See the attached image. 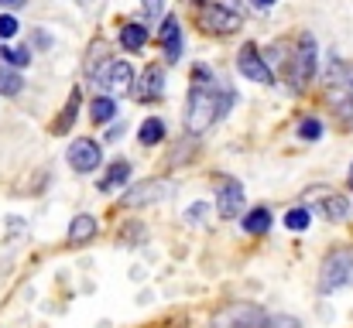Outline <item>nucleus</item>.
Wrapping results in <instances>:
<instances>
[{
	"mask_svg": "<svg viewBox=\"0 0 353 328\" xmlns=\"http://www.w3.org/2000/svg\"><path fill=\"white\" fill-rule=\"evenodd\" d=\"M192 79H196V86H192V96H189L185 127H189V133H203L216 116L227 113V100H223V93H216V86L210 83V72H206V69H196Z\"/></svg>",
	"mask_w": 353,
	"mask_h": 328,
	"instance_id": "1",
	"label": "nucleus"
},
{
	"mask_svg": "<svg viewBox=\"0 0 353 328\" xmlns=\"http://www.w3.org/2000/svg\"><path fill=\"white\" fill-rule=\"evenodd\" d=\"M347 284H353V253L350 250H336V253L326 256V263L319 270V287L326 294H333V291H340Z\"/></svg>",
	"mask_w": 353,
	"mask_h": 328,
	"instance_id": "2",
	"label": "nucleus"
},
{
	"mask_svg": "<svg viewBox=\"0 0 353 328\" xmlns=\"http://www.w3.org/2000/svg\"><path fill=\"white\" fill-rule=\"evenodd\" d=\"M97 86L100 89H107V93H120V89H127L130 83H134V72H130V65L127 62H117V58H110V62H103L100 69H97Z\"/></svg>",
	"mask_w": 353,
	"mask_h": 328,
	"instance_id": "3",
	"label": "nucleus"
},
{
	"mask_svg": "<svg viewBox=\"0 0 353 328\" xmlns=\"http://www.w3.org/2000/svg\"><path fill=\"white\" fill-rule=\"evenodd\" d=\"M165 192H168V185H165L161 178H151V182H141L137 188H130L120 202H123L127 209H141V206H151V202L165 199Z\"/></svg>",
	"mask_w": 353,
	"mask_h": 328,
	"instance_id": "4",
	"label": "nucleus"
},
{
	"mask_svg": "<svg viewBox=\"0 0 353 328\" xmlns=\"http://www.w3.org/2000/svg\"><path fill=\"white\" fill-rule=\"evenodd\" d=\"M236 65H240V72H243L247 79H254V83H271V69L264 65V58L257 55L254 45H243V48H240Z\"/></svg>",
	"mask_w": 353,
	"mask_h": 328,
	"instance_id": "5",
	"label": "nucleus"
},
{
	"mask_svg": "<svg viewBox=\"0 0 353 328\" xmlns=\"http://www.w3.org/2000/svg\"><path fill=\"white\" fill-rule=\"evenodd\" d=\"M69 164L76 168V171H97L100 168V144H93V140H76L72 147H69Z\"/></svg>",
	"mask_w": 353,
	"mask_h": 328,
	"instance_id": "6",
	"label": "nucleus"
},
{
	"mask_svg": "<svg viewBox=\"0 0 353 328\" xmlns=\"http://www.w3.org/2000/svg\"><path fill=\"white\" fill-rule=\"evenodd\" d=\"M161 93H165V72H161L158 65L144 69L141 83L134 86V100H141V103H151V100H158Z\"/></svg>",
	"mask_w": 353,
	"mask_h": 328,
	"instance_id": "7",
	"label": "nucleus"
},
{
	"mask_svg": "<svg viewBox=\"0 0 353 328\" xmlns=\"http://www.w3.org/2000/svg\"><path fill=\"white\" fill-rule=\"evenodd\" d=\"M216 209H220L223 219H236L243 212V188L236 185L234 178L223 182V188H220V195H216Z\"/></svg>",
	"mask_w": 353,
	"mask_h": 328,
	"instance_id": "8",
	"label": "nucleus"
},
{
	"mask_svg": "<svg viewBox=\"0 0 353 328\" xmlns=\"http://www.w3.org/2000/svg\"><path fill=\"white\" fill-rule=\"evenodd\" d=\"M312 69H316V45H312V38H302V45H299V52H295L292 86H302V83L312 76Z\"/></svg>",
	"mask_w": 353,
	"mask_h": 328,
	"instance_id": "9",
	"label": "nucleus"
},
{
	"mask_svg": "<svg viewBox=\"0 0 353 328\" xmlns=\"http://www.w3.org/2000/svg\"><path fill=\"white\" fill-rule=\"evenodd\" d=\"M264 322H268V315L257 311V308H250V305L230 308V311L220 318V325H236V328H264Z\"/></svg>",
	"mask_w": 353,
	"mask_h": 328,
	"instance_id": "10",
	"label": "nucleus"
},
{
	"mask_svg": "<svg viewBox=\"0 0 353 328\" xmlns=\"http://www.w3.org/2000/svg\"><path fill=\"white\" fill-rule=\"evenodd\" d=\"M206 28L216 31V34H230V31L240 28V14H236V10H227V3L210 7V10H206Z\"/></svg>",
	"mask_w": 353,
	"mask_h": 328,
	"instance_id": "11",
	"label": "nucleus"
},
{
	"mask_svg": "<svg viewBox=\"0 0 353 328\" xmlns=\"http://www.w3.org/2000/svg\"><path fill=\"white\" fill-rule=\"evenodd\" d=\"M93 236H97V219L93 216H86V212H83V216H76L72 222H69V243H72V246L90 243Z\"/></svg>",
	"mask_w": 353,
	"mask_h": 328,
	"instance_id": "12",
	"label": "nucleus"
},
{
	"mask_svg": "<svg viewBox=\"0 0 353 328\" xmlns=\"http://www.w3.org/2000/svg\"><path fill=\"white\" fill-rule=\"evenodd\" d=\"M161 41H165V58L168 62H179V52H182V38H179V21L175 17H168L165 21V28H161Z\"/></svg>",
	"mask_w": 353,
	"mask_h": 328,
	"instance_id": "13",
	"label": "nucleus"
},
{
	"mask_svg": "<svg viewBox=\"0 0 353 328\" xmlns=\"http://www.w3.org/2000/svg\"><path fill=\"white\" fill-rule=\"evenodd\" d=\"M120 41H123L127 52H141L144 41H148V28H141V24H127V28L120 31Z\"/></svg>",
	"mask_w": 353,
	"mask_h": 328,
	"instance_id": "14",
	"label": "nucleus"
},
{
	"mask_svg": "<svg viewBox=\"0 0 353 328\" xmlns=\"http://www.w3.org/2000/svg\"><path fill=\"white\" fill-rule=\"evenodd\" d=\"M323 216L333 219V222H343L350 216V202L343 195H330V199H323Z\"/></svg>",
	"mask_w": 353,
	"mask_h": 328,
	"instance_id": "15",
	"label": "nucleus"
},
{
	"mask_svg": "<svg viewBox=\"0 0 353 328\" xmlns=\"http://www.w3.org/2000/svg\"><path fill=\"white\" fill-rule=\"evenodd\" d=\"M127 178H130V164H127V161H117V164L107 171V178L100 182V192H114V188H117V185H123Z\"/></svg>",
	"mask_w": 353,
	"mask_h": 328,
	"instance_id": "16",
	"label": "nucleus"
},
{
	"mask_svg": "<svg viewBox=\"0 0 353 328\" xmlns=\"http://www.w3.org/2000/svg\"><path fill=\"white\" fill-rule=\"evenodd\" d=\"M243 229L247 232H268L271 229V212L268 209H250L247 219H243Z\"/></svg>",
	"mask_w": 353,
	"mask_h": 328,
	"instance_id": "17",
	"label": "nucleus"
},
{
	"mask_svg": "<svg viewBox=\"0 0 353 328\" xmlns=\"http://www.w3.org/2000/svg\"><path fill=\"white\" fill-rule=\"evenodd\" d=\"M114 113H117V103H114L110 96H100V100H93V103H90V116H93L97 123L114 120Z\"/></svg>",
	"mask_w": 353,
	"mask_h": 328,
	"instance_id": "18",
	"label": "nucleus"
},
{
	"mask_svg": "<svg viewBox=\"0 0 353 328\" xmlns=\"http://www.w3.org/2000/svg\"><path fill=\"white\" fill-rule=\"evenodd\" d=\"M161 137H165V123L158 116H151V120L141 123V144H158Z\"/></svg>",
	"mask_w": 353,
	"mask_h": 328,
	"instance_id": "19",
	"label": "nucleus"
},
{
	"mask_svg": "<svg viewBox=\"0 0 353 328\" xmlns=\"http://www.w3.org/2000/svg\"><path fill=\"white\" fill-rule=\"evenodd\" d=\"M21 86H24V79H21L14 69H3V65H0V93H3V96H17Z\"/></svg>",
	"mask_w": 353,
	"mask_h": 328,
	"instance_id": "20",
	"label": "nucleus"
},
{
	"mask_svg": "<svg viewBox=\"0 0 353 328\" xmlns=\"http://www.w3.org/2000/svg\"><path fill=\"white\" fill-rule=\"evenodd\" d=\"M309 222H312V216H309V209H292V212L285 216V226H288V229H295V232L309 229Z\"/></svg>",
	"mask_w": 353,
	"mask_h": 328,
	"instance_id": "21",
	"label": "nucleus"
},
{
	"mask_svg": "<svg viewBox=\"0 0 353 328\" xmlns=\"http://www.w3.org/2000/svg\"><path fill=\"white\" fill-rule=\"evenodd\" d=\"M319 133H323V123L319 120H302L299 123V137L302 140H319Z\"/></svg>",
	"mask_w": 353,
	"mask_h": 328,
	"instance_id": "22",
	"label": "nucleus"
},
{
	"mask_svg": "<svg viewBox=\"0 0 353 328\" xmlns=\"http://www.w3.org/2000/svg\"><path fill=\"white\" fill-rule=\"evenodd\" d=\"M3 58H7L10 65H17V69L28 65V52H24V48H3Z\"/></svg>",
	"mask_w": 353,
	"mask_h": 328,
	"instance_id": "23",
	"label": "nucleus"
},
{
	"mask_svg": "<svg viewBox=\"0 0 353 328\" xmlns=\"http://www.w3.org/2000/svg\"><path fill=\"white\" fill-rule=\"evenodd\" d=\"M336 116H340L343 127H353V100H343V103L336 107Z\"/></svg>",
	"mask_w": 353,
	"mask_h": 328,
	"instance_id": "24",
	"label": "nucleus"
},
{
	"mask_svg": "<svg viewBox=\"0 0 353 328\" xmlns=\"http://www.w3.org/2000/svg\"><path fill=\"white\" fill-rule=\"evenodd\" d=\"M14 34H17V21L0 14V38H14Z\"/></svg>",
	"mask_w": 353,
	"mask_h": 328,
	"instance_id": "25",
	"label": "nucleus"
},
{
	"mask_svg": "<svg viewBox=\"0 0 353 328\" xmlns=\"http://www.w3.org/2000/svg\"><path fill=\"white\" fill-rule=\"evenodd\" d=\"M206 212H210V206H206V202H196V206H189L185 219H189V222H203V219H206Z\"/></svg>",
	"mask_w": 353,
	"mask_h": 328,
	"instance_id": "26",
	"label": "nucleus"
},
{
	"mask_svg": "<svg viewBox=\"0 0 353 328\" xmlns=\"http://www.w3.org/2000/svg\"><path fill=\"white\" fill-rule=\"evenodd\" d=\"M264 328H299V322L295 318H268Z\"/></svg>",
	"mask_w": 353,
	"mask_h": 328,
	"instance_id": "27",
	"label": "nucleus"
},
{
	"mask_svg": "<svg viewBox=\"0 0 353 328\" xmlns=\"http://www.w3.org/2000/svg\"><path fill=\"white\" fill-rule=\"evenodd\" d=\"M0 3H3V7H21L24 0H0Z\"/></svg>",
	"mask_w": 353,
	"mask_h": 328,
	"instance_id": "28",
	"label": "nucleus"
},
{
	"mask_svg": "<svg viewBox=\"0 0 353 328\" xmlns=\"http://www.w3.org/2000/svg\"><path fill=\"white\" fill-rule=\"evenodd\" d=\"M257 3H261V7H271V3H274V0H257Z\"/></svg>",
	"mask_w": 353,
	"mask_h": 328,
	"instance_id": "29",
	"label": "nucleus"
},
{
	"mask_svg": "<svg viewBox=\"0 0 353 328\" xmlns=\"http://www.w3.org/2000/svg\"><path fill=\"white\" fill-rule=\"evenodd\" d=\"M350 182H353V168H350Z\"/></svg>",
	"mask_w": 353,
	"mask_h": 328,
	"instance_id": "30",
	"label": "nucleus"
}]
</instances>
